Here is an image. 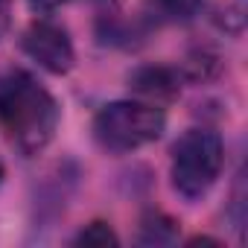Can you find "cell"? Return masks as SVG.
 I'll return each instance as SVG.
<instances>
[{
    "label": "cell",
    "instance_id": "ba28073f",
    "mask_svg": "<svg viewBox=\"0 0 248 248\" xmlns=\"http://www.w3.org/2000/svg\"><path fill=\"white\" fill-rule=\"evenodd\" d=\"M73 242H76V245H99V248H105V245H117L120 239H117V233H114L105 222H91V225H85V228L76 233Z\"/></svg>",
    "mask_w": 248,
    "mask_h": 248
},
{
    "label": "cell",
    "instance_id": "30bf717a",
    "mask_svg": "<svg viewBox=\"0 0 248 248\" xmlns=\"http://www.w3.org/2000/svg\"><path fill=\"white\" fill-rule=\"evenodd\" d=\"M12 27V0H0V38Z\"/></svg>",
    "mask_w": 248,
    "mask_h": 248
},
{
    "label": "cell",
    "instance_id": "9c48e42d",
    "mask_svg": "<svg viewBox=\"0 0 248 248\" xmlns=\"http://www.w3.org/2000/svg\"><path fill=\"white\" fill-rule=\"evenodd\" d=\"M152 3L164 18L172 21H190L202 9V0H152Z\"/></svg>",
    "mask_w": 248,
    "mask_h": 248
},
{
    "label": "cell",
    "instance_id": "6da1fadb",
    "mask_svg": "<svg viewBox=\"0 0 248 248\" xmlns=\"http://www.w3.org/2000/svg\"><path fill=\"white\" fill-rule=\"evenodd\" d=\"M56 96L27 70L0 73V129L24 155H38L59 129Z\"/></svg>",
    "mask_w": 248,
    "mask_h": 248
},
{
    "label": "cell",
    "instance_id": "277c9868",
    "mask_svg": "<svg viewBox=\"0 0 248 248\" xmlns=\"http://www.w3.org/2000/svg\"><path fill=\"white\" fill-rule=\"evenodd\" d=\"M21 47L38 67H44L47 73H56V76L67 73L76 62L73 41H70L67 30L59 27L56 21H47V18H38L27 27Z\"/></svg>",
    "mask_w": 248,
    "mask_h": 248
},
{
    "label": "cell",
    "instance_id": "5b68a950",
    "mask_svg": "<svg viewBox=\"0 0 248 248\" xmlns=\"http://www.w3.org/2000/svg\"><path fill=\"white\" fill-rule=\"evenodd\" d=\"M129 88L143 102H170L181 93V73L167 64H143L129 76Z\"/></svg>",
    "mask_w": 248,
    "mask_h": 248
},
{
    "label": "cell",
    "instance_id": "52a82bcc",
    "mask_svg": "<svg viewBox=\"0 0 248 248\" xmlns=\"http://www.w3.org/2000/svg\"><path fill=\"white\" fill-rule=\"evenodd\" d=\"M178 239V222L172 216H167L164 210H149L140 219V233L138 242L140 245H172Z\"/></svg>",
    "mask_w": 248,
    "mask_h": 248
},
{
    "label": "cell",
    "instance_id": "3957f363",
    "mask_svg": "<svg viewBox=\"0 0 248 248\" xmlns=\"http://www.w3.org/2000/svg\"><path fill=\"white\" fill-rule=\"evenodd\" d=\"M225 164L222 138L210 129H190L172 143L170 178L178 196L202 199L219 178Z\"/></svg>",
    "mask_w": 248,
    "mask_h": 248
},
{
    "label": "cell",
    "instance_id": "8fae6325",
    "mask_svg": "<svg viewBox=\"0 0 248 248\" xmlns=\"http://www.w3.org/2000/svg\"><path fill=\"white\" fill-rule=\"evenodd\" d=\"M64 3H67V0H30V6L35 12H53V9H59Z\"/></svg>",
    "mask_w": 248,
    "mask_h": 248
},
{
    "label": "cell",
    "instance_id": "7c38bea8",
    "mask_svg": "<svg viewBox=\"0 0 248 248\" xmlns=\"http://www.w3.org/2000/svg\"><path fill=\"white\" fill-rule=\"evenodd\" d=\"M0 181H3V164H0Z\"/></svg>",
    "mask_w": 248,
    "mask_h": 248
},
{
    "label": "cell",
    "instance_id": "8992f818",
    "mask_svg": "<svg viewBox=\"0 0 248 248\" xmlns=\"http://www.w3.org/2000/svg\"><path fill=\"white\" fill-rule=\"evenodd\" d=\"M202 9L210 15V21L231 35H239L248 21V0H202Z\"/></svg>",
    "mask_w": 248,
    "mask_h": 248
},
{
    "label": "cell",
    "instance_id": "7a4b0ae2",
    "mask_svg": "<svg viewBox=\"0 0 248 248\" xmlns=\"http://www.w3.org/2000/svg\"><path fill=\"white\" fill-rule=\"evenodd\" d=\"M167 129V117L152 102L120 99L108 102L93 117V138L105 152H135L155 143Z\"/></svg>",
    "mask_w": 248,
    "mask_h": 248
}]
</instances>
